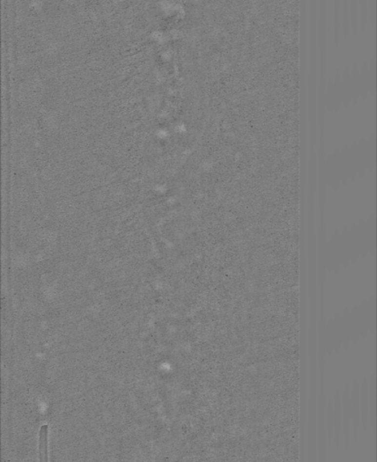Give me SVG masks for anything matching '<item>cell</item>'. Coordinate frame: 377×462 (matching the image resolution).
<instances>
[{
	"instance_id": "1",
	"label": "cell",
	"mask_w": 377,
	"mask_h": 462,
	"mask_svg": "<svg viewBox=\"0 0 377 462\" xmlns=\"http://www.w3.org/2000/svg\"><path fill=\"white\" fill-rule=\"evenodd\" d=\"M48 430L47 425H42L40 430L39 453L41 462H48Z\"/></svg>"
}]
</instances>
